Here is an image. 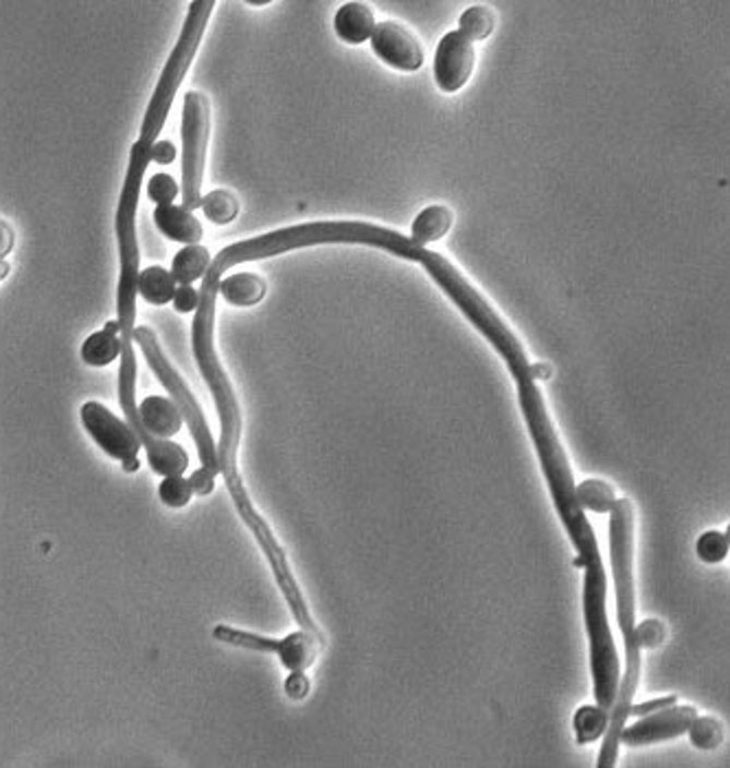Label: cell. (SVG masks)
I'll return each instance as SVG.
<instances>
[{
    "mask_svg": "<svg viewBox=\"0 0 730 768\" xmlns=\"http://www.w3.org/2000/svg\"><path fill=\"white\" fill-rule=\"evenodd\" d=\"M665 641H667V628L660 620H645L643 624L636 626V644L641 650L660 648Z\"/></svg>",
    "mask_w": 730,
    "mask_h": 768,
    "instance_id": "cell-26",
    "label": "cell"
},
{
    "mask_svg": "<svg viewBox=\"0 0 730 768\" xmlns=\"http://www.w3.org/2000/svg\"><path fill=\"white\" fill-rule=\"evenodd\" d=\"M213 10H215V0H195V3H189V12L184 19L180 38L176 40V47L158 77L156 91L143 117L141 134L130 149L128 171L123 178V191H121L117 218H115L117 242H119V264H121L119 286H117V314H119L117 323H119V336H121L119 407L123 409V420H128V424L136 431V435L141 437V444L145 446L149 468L163 477L187 472L189 455L180 444L171 440H158L147 435L139 416V405H136L139 367H136V351H134V329H136L141 253H139V238H136V212H139L143 176L147 173V167L152 163V156H149L152 145L156 143L167 121L176 93L198 53V47L202 43V36L211 21Z\"/></svg>",
    "mask_w": 730,
    "mask_h": 768,
    "instance_id": "cell-1",
    "label": "cell"
},
{
    "mask_svg": "<svg viewBox=\"0 0 730 768\" xmlns=\"http://www.w3.org/2000/svg\"><path fill=\"white\" fill-rule=\"evenodd\" d=\"M121 356L119 323L110 321L101 332L91 334L82 345V360L88 367H108Z\"/></svg>",
    "mask_w": 730,
    "mask_h": 768,
    "instance_id": "cell-14",
    "label": "cell"
},
{
    "mask_svg": "<svg viewBox=\"0 0 730 768\" xmlns=\"http://www.w3.org/2000/svg\"><path fill=\"white\" fill-rule=\"evenodd\" d=\"M147 196L156 203V207L173 205V201L180 196V184L169 173H156L147 180Z\"/></svg>",
    "mask_w": 730,
    "mask_h": 768,
    "instance_id": "cell-25",
    "label": "cell"
},
{
    "mask_svg": "<svg viewBox=\"0 0 730 768\" xmlns=\"http://www.w3.org/2000/svg\"><path fill=\"white\" fill-rule=\"evenodd\" d=\"M208 132H211L208 99L198 91H189L182 104V184H180L182 207H187L189 212L198 209L202 203V178H204Z\"/></svg>",
    "mask_w": 730,
    "mask_h": 768,
    "instance_id": "cell-4",
    "label": "cell"
},
{
    "mask_svg": "<svg viewBox=\"0 0 730 768\" xmlns=\"http://www.w3.org/2000/svg\"><path fill=\"white\" fill-rule=\"evenodd\" d=\"M152 160L158 165H169L176 160V145L171 141H156L149 152Z\"/></svg>",
    "mask_w": 730,
    "mask_h": 768,
    "instance_id": "cell-31",
    "label": "cell"
},
{
    "mask_svg": "<svg viewBox=\"0 0 730 768\" xmlns=\"http://www.w3.org/2000/svg\"><path fill=\"white\" fill-rule=\"evenodd\" d=\"M193 496V490H191V483L189 479H184L182 475H171V477H165L163 483L158 485V499L171 507V509H180L184 507Z\"/></svg>",
    "mask_w": 730,
    "mask_h": 768,
    "instance_id": "cell-24",
    "label": "cell"
},
{
    "mask_svg": "<svg viewBox=\"0 0 730 768\" xmlns=\"http://www.w3.org/2000/svg\"><path fill=\"white\" fill-rule=\"evenodd\" d=\"M494 25H496L494 12L487 10L484 5H471L458 19V32L471 43L490 38L494 32Z\"/></svg>",
    "mask_w": 730,
    "mask_h": 768,
    "instance_id": "cell-21",
    "label": "cell"
},
{
    "mask_svg": "<svg viewBox=\"0 0 730 768\" xmlns=\"http://www.w3.org/2000/svg\"><path fill=\"white\" fill-rule=\"evenodd\" d=\"M80 418L86 433L106 455L121 461L125 472L139 470V453L143 444L136 431L128 424V420L117 418L101 403H86L80 411Z\"/></svg>",
    "mask_w": 730,
    "mask_h": 768,
    "instance_id": "cell-6",
    "label": "cell"
},
{
    "mask_svg": "<svg viewBox=\"0 0 730 768\" xmlns=\"http://www.w3.org/2000/svg\"><path fill=\"white\" fill-rule=\"evenodd\" d=\"M213 639L226 646H235L241 650H253V652H273L282 659V665L290 672H306L308 668L314 665L319 650H321V641L308 633V631H297L292 635H288L286 639H271V637H262L258 633H249V631H239L232 626H215L213 628Z\"/></svg>",
    "mask_w": 730,
    "mask_h": 768,
    "instance_id": "cell-5",
    "label": "cell"
},
{
    "mask_svg": "<svg viewBox=\"0 0 730 768\" xmlns=\"http://www.w3.org/2000/svg\"><path fill=\"white\" fill-rule=\"evenodd\" d=\"M476 51L458 29L447 32L434 51V82L443 93L460 91L474 73Z\"/></svg>",
    "mask_w": 730,
    "mask_h": 768,
    "instance_id": "cell-7",
    "label": "cell"
},
{
    "mask_svg": "<svg viewBox=\"0 0 730 768\" xmlns=\"http://www.w3.org/2000/svg\"><path fill=\"white\" fill-rule=\"evenodd\" d=\"M173 308L180 312V314H189V312H195L198 310V303H200V295L195 288L191 286H180L176 288V295L171 299Z\"/></svg>",
    "mask_w": 730,
    "mask_h": 768,
    "instance_id": "cell-28",
    "label": "cell"
},
{
    "mask_svg": "<svg viewBox=\"0 0 730 768\" xmlns=\"http://www.w3.org/2000/svg\"><path fill=\"white\" fill-rule=\"evenodd\" d=\"M189 483H191L193 494H198V496H208V494L215 490V475H211L208 470L200 468V470H195V472L189 477Z\"/></svg>",
    "mask_w": 730,
    "mask_h": 768,
    "instance_id": "cell-30",
    "label": "cell"
},
{
    "mask_svg": "<svg viewBox=\"0 0 730 768\" xmlns=\"http://www.w3.org/2000/svg\"><path fill=\"white\" fill-rule=\"evenodd\" d=\"M200 209L213 225H228L239 214V201L228 189H213L202 196Z\"/></svg>",
    "mask_w": 730,
    "mask_h": 768,
    "instance_id": "cell-20",
    "label": "cell"
},
{
    "mask_svg": "<svg viewBox=\"0 0 730 768\" xmlns=\"http://www.w3.org/2000/svg\"><path fill=\"white\" fill-rule=\"evenodd\" d=\"M134 343L141 347L147 364L152 367L154 375L160 380L163 387L169 392L171 403L176 405V409L182 416V422L189 427V433L198 446V457L202 461V468L208 470L211 475H219V461H217V444L211 437V429L206 424V418L200 409V405L195 403L193 394L189 392L187 382L182 380V375L176 371V367L169 362V358L165 356L156 334L141 325L134 329Z\"/></svg>",
    "mask_w": 730,
    "mask_h": 768,
    "instance_id": "cell-3",
    "label": "cell"
},
{
    "mask_svg": "<svg viewBox=\"0 0 730 768\" xmlns=\"http://www.w3.org/2000/svg\"><path fill=\"white\" fill-rule=\"evenodd\" d=\"M371 49L384 64L404 73H412L423 64L421 43L415 38L412 32L393 21L375 25V32L371 36Z\"/></svg>",
    "mask_w": 730,
    "mask_h": 768,
    "instance_id": "cell-9",
    "label": "cell"
},
{
    "mask_svg": "<svg viewBox=\"0 0 730 768\" xmlns=\"http://www.w3.org/2000/svg\"><path fill=\"white\" fill-rule=\"evenodd\" d=\"M452 223H454V216H452V212L447 207H443V205L426 207L412 223L410 240L415 244H419V247L436 242L450 231Z\"/></svg>",
    "mask_w": 730,
    "mask_h": 768,
    "instance_id": "cell-15",
    "label": "cell"
},
{
    "mask_svg": "<svg viewBox=\"0 0 730 768\" xmlns=\"http://www.w3.org/2000/svg\"><path fill=\"white\" fill-rule=\"evenodd\" d=\"M375 16L364 3H345L334 16V32L347 45H362L371 40L375 32Z\"/></svg>",
    "mask_w": 730,
    "mask_h": 768,
    "instance_id": "cell-12",
    "label": "cell"
},
{
    "mask_svg": "<svg viewBox=\"0 0 730 768\" xmlns=\"http://www.w3.org/2000/svg\"><path fill=\"white\" fill-rule=\"evenodd\" d=\"M139 416L141 424L147 431V435L158 437V440H171L180 433L182 429V416L171 403V398L163 396H149L139 405Z\"/></svg>",
    "mask_w": 730,
    "mask_h": 768,
    "instance_id": "cell-11",
    "label": "cell"
},
{
    "mask_svg": "<svg viewBox=\"0 0 730 768\" xmlns=\"http://www.w3.org/2000/svg\"><path fill=\"white\" fill-rule=\"evenodd\" d=\"M610 560L614 573L617 593V622L625 646V674L619 679L614 705L610 709V722L603 733L601 753L597 759L599 768H612L619 755V737L630 718V705L634 700L641 679V648L636 644V600H634V507L627 499H617L610 509Z\"/></svg>",
    "mask_w": 730,
    "mask_h": 768,
    "instance_id": "cell-2",
    "label": "cell"
},
{
    "mask_svg": "<svg viewBox=\"0 0 730 768\" xmlns=\"http://www.w3.org/2000/svg\"><path fill=\"white\" fill-rule=\"evenodd\" d=\"M176 279L160 266H149L139 275V295L152 305H167L176 295Z\"/></svg>",
    "mask_w": 730,
    "mask_h": 768,
    "instance_id": "cell-17",
    "label": "cell"
},
{
    "mask_svg": "<svg viewBox=\"0 0 730 768\" xmlns=\"http://www.w3.org/2000/svg\"><path fill=\"white\" fill-rule=\"evenodd\" d=\"M12 247H14V231H12L10 223L3 220V249H0V255L8 257L10 251H12Z\"/></svg>",
    "mask_w": 730,
    "mask_h": 768,
    "instance_id": "cell-33",
    "label": "cell"
},
{
    "mask_svg": "<svg viewBox=\"0 0 730 768\" xmlns=\"http://www.w3.org/2000/svg\"><path fill=\"white\" fill-rule=\"evenodd\" d=\"M154 225L167 240L184 244V247L200 244V240L204 236V229H202L200 220L195 218V214L189 212L187 207H178V205L156 207L154 209Z\"/></svg>",
    "mask_w": 730,
    "mask_h": 768,
    "instance_id": "cell-10",
    "label": "cell"
},
{
    "mask_svg": "<svg viewBox=\"0 0 730 768\" xmlns=\"http://www.w3.org/2000/svg\"><path fill=\"white\" fill-rule=\"evenodd\" d=\"M608 722H610L608 709H603L599 705L579 707L575 713V720H573L577 744H593V742L601 740L608 729Z\"/></svg>",
    "mask_w": 730,
    "mask_h": 768,
    "instance_id": "cell-18",
    "label": "cell"
},
{
    "mask_svg": "<svg viewBox=\"0 0 730 768\" xmlns=\"http://www.w3.org/2000/svg\"><path fill=\"white\" fill-rule=\"evenodd\" d=\"M553 375V367L549 362H536L531 364V377L536 382H542V380H549Z\"/></svg>",
    "mask_w": 730,
    "mask_h": 768,
    "instance_id": "cell-32",
    "label": "cell"
},
{
    "mask_svg": "<svg viewBox=\"0 0 730 768\" xmlns=\"http://www.w3.org/2000/svg\"><path fill=\"white\" fill-rule=\"evenodd\" d=\"M310 689H312V683L306 672H290L284 683V692L290 700H306L310 696Z\"/></svg>",
    "mask_w": 730,
    "mask_h": 768,
    "instance_id": "cell-27",
    "label": "cell"
},
{
    "mask_svg": "<svg viewBox=\"0 0 730 768\" xmlns=\"http://www.w3.org/2000/svg\"><path fill=\"white\" fill-rule=\"evenodd\" d=\"M266 281L258 273H235L222 279L219 297L232 308H253L266 297Z\"/></svg>",
    "mask_w": 730,
    "mask_h": 768,
    "instance_id": "cell-13",
    "label": "cell"
},
{
    "mask_svg": "<svg viewBox=\"0 0 730 768\" xmlns=\"http://www.w3.org/2000/svg\"><path fill=\"white\" fill-rule=\"evenodd\" d=\"M697 716V709L691 705H671L656 713L641 718L634 724H625L619 742L625 746H647L665 740H673L686 733L691 720Z\"/></svg>",
    "mask_w": 730,
    "mask_h": 768,
    "instance_id": "cell-8",
    "label": "cell"
},
{
    "mask_svg": "<svg viewBox=\"0 0 730 768\" xmlns=\"http://www.w3.org/2000/svg\"><path fill=\"white\" fill-rule=\"evenodd\" d=\"M686 733H689V742L697 751H715L723 742V727L713 716H695Z\"/></svg>",
    "mask_w": 730,
    "mask_h": 768,
    "instance_id": "cell-22",
    "label": "cell"
},
{
    "mask_svg": "<svg viewBox=\"0 0 730 768\" xmlns=\"http://www.w3.org/2000/svg\"><path fill=\"white\" fill-rule=\"evenodd\" d=\"M575 499L584 512L588 509L597 514H610L617 503L614 488L601 479H586L575 485Z\"/></svg>",
    "mask_w": 730,
    "mask_h": 768,
    "instance_id": "cell-19",
    "label": "cell"
},
{
    "mask_svg": "<svg viewBox=\"0 0 730 768\" xmlns=\"http://www.w3.org/2000/svg\"><path fill=\"white\" fill-rule=\"evenodd\" d=\"M728 549H730V542L726 531H706L695 542L697 557L706 564L723 562L728 557Z\"/></svg>",
    "mask_w": 730,
    "mask_h": 768,
    "instance_id": "cell-23",
    "label": "cell"
},
{
    "mask_svg": "<svg viewBox=\"0 0 730 768\" xmlns=\"http://www.w3.org/2000/svg\"><path fill=\"white\" fill-rule=\"evenodd\" d=\"M208 266H211L208 251L204 247H200V244H191V247H184L182 251H178L173 255L169 273L176 279V284L191 286L193 281H202V277L206 275Z\"/></svg>",
    "mask_w": 730,
    "mask_h": 768,
    "instance_id": "cell-16",
    "label": "cell"
},
{
    "mask_svg": "<svg viewBox=\"0 0 730 768\" xmlns=\"http://www.w3.org/2000/svg\"><path fill=\"white\" fill-rule=\"evenodd\" d=\"M678 698L675 696H667V698H656V700H647V703H638V705H630V718H645L649 713H656L665 707H671L675 705Z\"/></svg>",
    "mask_w": 730,
    "mask_h": 768,
    "instance_id": "cell-29",
    "label": "cell"
}]
</instances>
